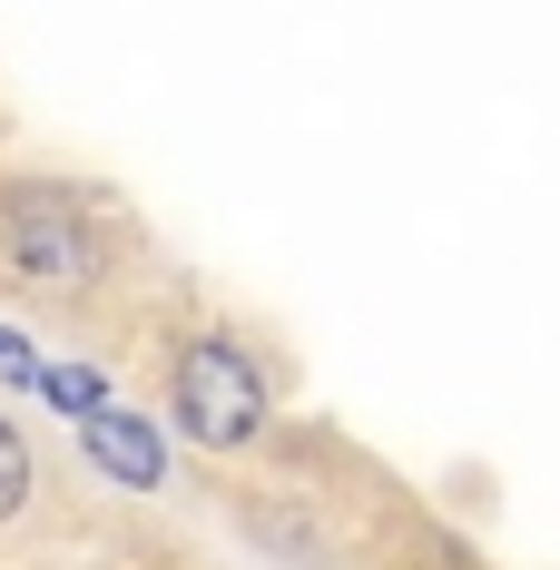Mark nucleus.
Listing matches in <instances>:
<instances>
[{
  "mask_svg": "<svg viewBox=\"0 0 560 570\" xmlns=\"http://www.w3.org/2000/svg\"><path fill=\"white\" fill-rule=\"evenodd\" d=\"M168 413L197 453H256L276 423V394H266V364L236 335H187L168 354Z\"/></svg>",
  "mask_w": 560,
  "mask_h": 570,
  "instance_id": "nucleus-1",
  "label": "nucleus"
},
{
  "mask_svg": "<svg viewBox=\"0 0 560 570\" xmlns=\"http://www.w3.org/2000/svg\"><path fill=\"white\" fill-rule=\"evenodd\" d=\"M0 256L30 295H89L109 276V246H99V217L79 187H50V177H20L0 187Z\"/></svg>",
  "mask_w": 560,
  "mask_h": 570,
  "instance_id": "nucleus-2",
  "label": "nucleus"
},
{
  "mask_svg": "<svg viewBox=\"0 0 560 570\" xmlns=\"http://www.w3.org/2000/svg\"><path fill=\"white\" fill-rule=\"evenodd\" d=\"M79 443H89V462H99L109 482H128V492H158V482H168L158 423H138V413H118V403H99V413L79 423Z\"/></svg>",
  "mask_w": 560,
  "mask_h": 570,
  "instance_id": "nucleus-3",
  "label": "nucleus"
},
{
  "mask_svg": "<svg viewBox=\"0 0 560 570\" xmlns=\"http://www.w3.org/2000/svg\"><path fill=\"white\" fill-rule=\"evenodd\" d=\"M40 394H50L59 413H79V423H89V413L109 403V374H89V364H40Z\"/></svg>",
  "mask_w": 560,
  "mask_h": 570,
  "instance_id": "nucleus-4",
  "label": "nucleus"
},
{
  "mask_svg": "<svg viewBox=\"0 0 560 570\" xmlns=\"http://www.w3.org/2000/svg\"><path fill=\"white\" fill-rule=\"evenodd\" d=\"M20 502H30V443H20V423L0 413V521H20Z\"/></svg>",
  "mask_w": 560,
  "mask_h": 570,
  "instance_id": "nucleus-5",
  "label": "nucleus"
},
{
  "mask_svg": "<svg viewBox=\"0 0 560 570\" xmlns=\"http://www.w3.org/2000/svg\"><path fill=\"white\" fill-rule=\"evenodd\" d=\"M0 374H10V384H40V354L10 335V325H0Z\"/></svg>",
  "mask_w": 560,
  "mask_h": 570,
  "instance_id": "nucleus-6",
  "label": "nucleus"
}]
</instances>
